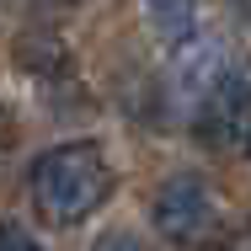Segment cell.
<instances>
[{
    "label": "cell",
    "mask_w": 251,
    "mask_h": 251,
    "mask_svg": "<svg viewBox=\"0 0 251 251\" xmlns=\"http://www.w3.org/2000/svg\"><path fill=\"white\" fill-rule=\"evenodd\" d=\"M112 160L97 139H70V145H53L32 160L27 171V193L32 208L43 214V225H80L91 219L101 203L112 198Z\"/></svg>",
    "instance_id": "6da1fadb"
},
{
    "label": "cell",
    "mask_w": 251,
    "mask_h": 251,
    "mask_svg": "<svg viewBox=\"0 0 251 251\" xmlns=\"http://www.w3.org/2000/svg\"><path fill=\"white\" fill-rule=\"evenodd\" d=\"M150 219L155 230L171 241V246H208V241H219L225 235V203L219 193L193 176V171H176L150 203Z\"/></svg>",
    "instance_id": "7a4b0ae2"
},
{
    "label": "cell",
    "mask_w": 251,
    "mask_h": 251,
    "mask_svg": "<svg viewBox=\"0 0 251 251\" xmlns=\"http://www.w3.org/2000/svg\"><path fill=\"white\" fill-rule=\"evenodd\" d=\"M193 134H198V145L208 155H225V160L251 155V80L246 75L225 70V75L198 97Z\"/></svg>",
    "instance_id": "3957f363"
},
{
    "label": "cell",
    "mask_w": 251,
    "mask_h": 251,
    "mask_svg": "<svg viewBox=\"0 0 251 251\" xmlns=\"http://www.w3.org/2000/svg\"><path fill=\"white\" fill-rule=\"evenodd\" d=\"M145 5V22L166 49H182L193 32H198V0H139Z\"/></svg>",
    "instance_id": "277c9868"
},
{
    "label": "cell",
    "mask_w": 251,
    "mask_h": 251,
    "mask_svg": "<svg viewBox=\"0 0 251 251\" xmlns=\"http://www.w3.org/2000/svg\"><path fill=\"white\" fill-rule=\"evenodd\" d=\"M16 64L22 70H38V75H53V70H64V43L49 38V32H32V38L16 43Z\"/></svg>",
    "instance_id": "5b68a950"
},
{
    "label": "cell",
    "mask_w": 251,
    "mask_h": 251,
    "mask_svg": "<svg viewBox=\"0 0 251 251\" xmlns=\"http://www.w3.org/2000/svg\"><path fill=\"white\" fill-rule=\"evenodd\" d=\"M0 251H49L22 219H0Z\"/></svg>",
    "instance_id": "8992f818"
},
{
    "label": "cell",
    "mask_w": 251,
    "mask_h": 251,
    "mask_svg": "<svg viewBox=\"0 0 251 251\" xmlns=\"http://www.w3.org/2000/svg\"><path fill=\"white\" fill-rule=\"evenodd\" d=\"M91 251H150L134 230H107V235H97L91 241Z\"/></svg>",
    "instance_id": "52a82bcc"
},
{
    "label": "cell",
    "mask_w": 251,
    "mask_h": 251,
    "mask_svg": "<svg viewBox=\"0 0 251 251\" xmlns=\"http://www.w3.org/2000/svg\"><path fill=\"white\" fill-rule=\"evenodd\" d=\"M0 145H11V118H5V107H0Z\"/></svg>",
    "instance_id": "ba28073f"
}]
</instances>
